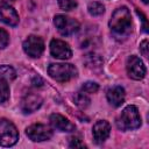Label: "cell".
<instances>
[{"label":"cell","instance_id":"obj_1","mask_svg":"<svg viewBox=\"0 0 149 149\" xmlns=\"http://www.w3.org/2000/svg\"><path fill=\"white\" fill-rule=\"evenodd\" d=\"M109 28L119 40L129 35L132 31V16L127 7H119L114 10L109 20Z\"/></svg>","mask_w":149,"mask_h":149},{"label":"cell","instance_id":"obj_2","mask_svg":"<svg viewBox=\"0 0 149 149\" xmlns=\"http://www.w3.org/2000/svg\"><path fill=\"white\" fill-rule=\"evenodd\" d=\"M116 126L121 130H134L141 126L139 109L134 105L127 106L116 119Z\"/></svg>","mask_w":149,"mask_h":149},{"label":"cell","instance_id":"obj_3","mask_svg":"<svg viewBox=\"0 0 149 149\" xmlns=\"http://www.w3.org/2000/svg\"><path fill=\"white\" fill-rule=\"evenodd\" d=\"M48 73L52 79L61 83H65L77 77L78 71L74 65L69 63H52L48 68Z\"/></svg>","mask_w":149,"mask_h":149},{"label":"cell","instance_id":"obj_4","mask_svg":"<svg viewBox=\"0 0 149 149\" xmlns=\"http://www.w3.org/2000/svg\"><path fill=\"white\" fill-rule=\"evenodd\" d=\"M19 140V133L16 127L7 119L0 118V146L12 147Z\"/></svg>","mask_w":149,"mask_h":149},{"label":"cell","instance_id":"obj_5","mask_svg":"<svg viewBox=\"0 0 149 149\" xmlns=\"http://www.w3.org/2000/svg\"><path fill=\"white\" fill-rule=\"evenodd\" d=\"M54 24L56 26L57 30L63 35V36H70L76 34L79 30V22L76 21L74 19L58 14L54 17Z\"/></svg>","mask_w":149,"mask_h":149},{"label":"cell","instance_id":"obj_6","mask_svg":"<svg viewBox=\"0 0 149 149\" xmlns=\"http://www.w3.org/2000/svg\"><path fill=\"white\" fill-rule=\"evenodd\" d=\"M27 136L34 141V142H42V141H48L52 136V130L50 127L42 125V123H35L29 126L26 129Z\"/></svg>","mask_w":149,"mask_h":149},{"label":"cell","instance_id":"obj_7","mask_svg":"<svg viewBox=\"0 0 149 149\" xmlns=\"http://www.w3.org/2000/svg\"><path fill=\"white\" fill-rule=\"evenodd\" d=\"M23 50L28 56L33 58L40 57L44 50V42L41 37L36 35H30L23 42Z\"/></svg>","mask_w":149,"mask_h":149},{"label":"cell","instance_id":"obj_8","mask_svg":"<svg viewBox=\"0 0 149 149\" xmlns=\"http://www.w3.org/2000/svg\"><path fill=\"white\" fill-rule=\"evenodd\" d=\"M127 73L132 79L140 80L146 76V66L137 56H129L127 59Z\"/></svg>","mask_w":149,"mask_h":149},{"label":"cell","instance_id":"obj_9","mask_svg":"<svg viewBox=\"0 0 149 149\" xmlns=\"http://www.w3.org/2000/svg\"><path fill=\"white\" fill-rule=\"evenodd\" d=\"M50 52L55 58L63 59V61L69 59L72 56V50L70 45L66 42L57 38H54L50 42Z\"/></svg>","mask_w":149,"mask_h":149},{"label":"cell","instance_id":"obj_10","mask_svg":"<svg viewBox=\"0 0 149 149\" xmlns=\"http://www.w3.org/2000/svg\"><path fill=\"white\" fill-rule=\"evenodd\" d=\"M42 98L36 93H28L21 100V109L23 113H33L38 109L42 105Z\"/></svg>","mask_w":149,"mask_h":149},{"label":"cell","instance_id":"obj_11","mask_svg":"<svg viewBox=\"0 0 149 149\" xmlns=\"http://www.w3.org/2000/svg\"><path fill=\"white\" fill-rule=\"evenodd\" d=\"M50 123L51 126L59 130V132H66V133H70V132H73L76 129V126L69 120L66 119L65 116L61 115V114H57V113H54L50 115Z\"/></svg>","mask_w":149,"mask_h":149},{"label":"cell","instance_id":"obj_12","mask_svg":"<svg viewBox=\"0 0 149 149\" xmlns=\"http://www.w3.org/2000/svg\"><path fill=\"white\" fill-rule=\"evenodd\" d=\"M111 133V126L105 120H99L93 126V137L97 143H102L107 140Z\"/></svg>","mask_w":149,"mask_h":149},{"label":"cell","instance_id":"obj_13","mask_svg":"<svg viewBox=\"0 0 149 149\" xmlns=\"http://www.w3.org/2000/svg\"><path fill=\"white\" fill-rule=\"evenodd\" d=\"M0 22H3L8 26H16L19 23V15L16 10L7 5L0 6Z\"/></svg>","mask_w":149,"mask_h":149},{"label":"cell","instance_id":"obj_14","mask_svg":"<svg viewBox=\"0 0 149 149\" xmlns=\"http://www.w3.org/2000/svg\"><path fill=\"white\" fill-rule=\"evenodd\" d=\"M125 95H126L125 90L121 86H114L107 91V100L114 107H119L123 104Z\"/></svg>","mask_w":149,"mask_h":149},{"label":"cell","instance_id":"obj_15","mask_svg":"<svg viewBox=\"0 0 149 149\" xmlns=\"http://www.w3.org/2000/svg\"><path fill=\"white\" fill-rule=\"evenodd\" d=\"M16 72L15 70L9 65H0V80H7L10 81L15 79Z\"/></svg>","mask_w":149,"mask_h":149},{"label":"cell","instance_id":"obj_16","mask_svg":"<svg viewBox=\"0 0 149 149\" xmlns=\"http://www.w3.org/2000/svg\"><path fill=\"white\" fill-rule=\"evenodd\" d=\"M85 62H86L87 66L91 68V69L101 68V65H102V59L100 58L99 55H95V54H88V55H86Z\"/></svg>","mask_w":149,"mask_h":149},{"label":"cell","instance_id":"obj_17","mask_svg":"<svg viewBox=\"0 0 149 149\" xmlns=\"http://www.w3.org/2000/svg\"><path fill=\"white\" fill-rule=\"evenodd\" d=\"M74 104L80 108H86L90 105V98L86 95L85 92H78L73 95Z\"/></svg>","mask_w":149,"mask_h":149},{"label":"cell","instance_id":"obj_18","mask_svg":"<svg viewBox=\"0 0 149 149\" xmlns=\"http://www.w3.org/2000/svg\"><path fill=\"white\" fill-rule=\"evenodd\" d=\"M87 9H88V13L92 16H99V15H101L105 12V7L100 2H97V1L90 2Z\"/></svg>","mask_w":149,"mask_h":149},{"label":"cell","instance_id":"obj_19","mask_svg":"<svg viewBox=\"0 0 149 149\" xmlns=\"http://www.w3.org/2000/svg\"><path fill=\"white\" fill-rule=\"evenodd\" d=\"M9 98V86L7 80H0V104H3Z\"/></svg>","mask_w":149,"mask_h":149},{"label":"cell","instance_id":"obj_20","mask_svg":"<svg viewBox=\"0 0 149 149\" xmlns=\"http://www.w3.org/2000/svg\"><path fill=\"white\" fill-rule=\"evenodd\" d=\"M81 90L85 93H95L99 90V85L94 81H86V83L83 84Z\"/></svg>","mask_w":149,"mask_h":149},{"label":"cell","instance_id":"obj_21","mask_svg":"<svg viewBox=\"0 0 149 149\" xmlns=\"http://www.w3.org/2000/svg\"><path fill=\"white\" fill-rule=\"evenodd\" d=\"M58 5L64 10H71L77 7L76 0H58Z\"/></svg>","mask_w":149,"mask_h":149},{"label":"cell","instance_id":"obj_22","mask_svg":"<svg viewBox=\"0 0 149 149\" xmlns=\"http://www.w3.org/2000/svg\"><path fill=\"white\" fill-rule=\"evenodd\" d=\"M9 35L5 29H0V49H3L8 45Z\"/></svg>","mask_w":149,"mask_h":149},{"label":"cell","instance_id":"obj_23","mask_svg":"<svg viewBox=\"0 0 149 149\" xmlns=\"http://www.w3.org/2000/svg\"><path fill=\"white\" fill-rule=\"evenodd\" d=\"M69 146H70L71 148H85V147H86L78 137H71Z\"/></svg>","mask_w":149,"mask_h":149},{"label":"cell","instance_id":"obj_24","mask_svg":"<svg viewBox=\"0 0 149 149\" xmlns=\"http://www.w3.org/2000/svg\"><path fill=\"white\" fill-rule=\"evenodd\" d=\"M148 40H143L142 43L140 44V51L144 57H148Z\"/></svg>","mask_w":149,"mask_h":149},{"label":"cell","instance_id":"obj_25","mask_svg":"<svg viewBox=\"0 0 149 149\" xmlns=\"http://www.w3.org/2000/svg\"><path fill=\"white\" fill-rule=\"evenodd\" d=\"M143 2H144V3H147V2H148V0H143Z\"/></svg>","mask_w":149,"mask_h":149}]
</instances>
